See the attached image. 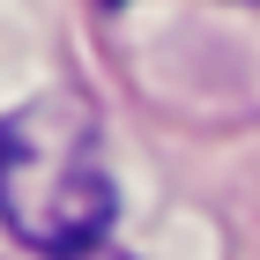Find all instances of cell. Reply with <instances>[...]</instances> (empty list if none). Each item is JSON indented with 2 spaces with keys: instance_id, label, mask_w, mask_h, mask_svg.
I'll return each mask as SVG.
<instances>
[{
  "instance_id": "6da1fadb",
  "label": "cell",
  "mask_w": 260,
  "mask_h": 260,
  "mask_svg": "<svg viewBox=\"0 0 260 260\" xmlns=\"http://www.w3.org/2000/svg\"><path fill=\"white\" fill-rule=\"evenodd\" d=\"M119 216L104 126L75 89H45L0 119V223L30 253H89Z\"/></svg>"
},
{
  "instance_id": "7a4b0ae2",
  "label": "cell",
  "mask_w": 260,
  "mask_h": 260,
  "mask_svg": "<svg viewBox=\"0 0 260 260\" xmlns=\"http://www.w3.org/2000/svg\"><path fill=\"white\" fill-rule=\"evenodd\" d=\"M67 260H134V253H119V245H89V253H67Z\"/></svg>"
}]
</instances>
